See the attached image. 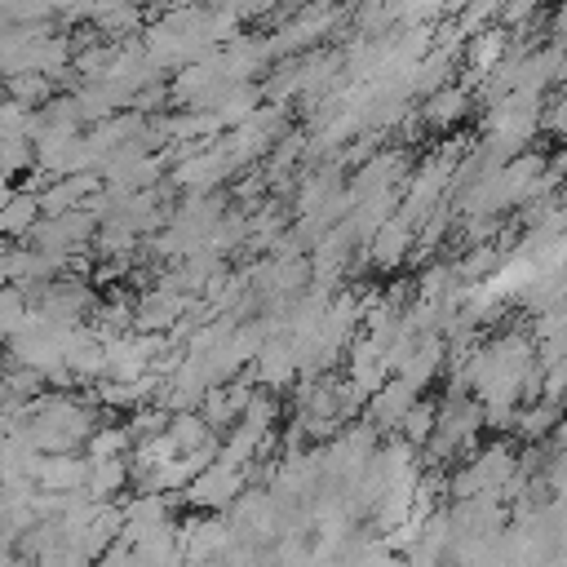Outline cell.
Here are the masks:
<instances>
[{"label": "cell", "mask_w": 567, "mask_h": 567, "mask_svg": "<svg viewBox=\"0 0 567 567\" xmlns=\"http://www.w3.org/2000/svg\"><path fill=\"white\" fill-rule=\"evenodd\" d=\"M240 492V474H235V466H213V470H200V479L191 483V501L200 505H226Z\"/></svg>", "instance_id": "6da1fadb"}, {"label": "cell", "mask_w": 567, "mask_h": 567, "mask_svg": "<svg viewBox=\"0 0 567 567\" xmlns=\"http://www.w3.org/2000/svg\"><path fill=\"white\" fill-rule=\"evenodd\" d=\"M36 479L45 483V488H80V483H89V466L85 461H71V457H54V461H40Z\"/></svg>", "instance_id": "7a4b0ae2"}, {"label": "cell", "mask_w": 567, "mask_h": 567, "mask_svg": "<svg viewBox=\"0 0 567 567\" xmlns=\"http://www.w3.org/2000/svg\"><path fill=\"white\" fill-rule=\"evenodd\" d=\"M169 439L178 443V448H195V443H204V421L200 417H178Z\"/></svg>", "instance_id": "3957f363"}, {"label": "cell", "mask_w": 567, "mask_h": 567, "mask_svg": "<svg viewBox=\"0 0 567 567\" xmlns=\"http://www.w3.org/2000/svg\"><path fill=\"white\" fill-rule=\"evenodd\" d=\"M399 244H404V222H395V226H386V231H381V240H377V257L381 262H395L399 253Z\"/></svg>", "instance_id": "277c9868"}]
</instances>
